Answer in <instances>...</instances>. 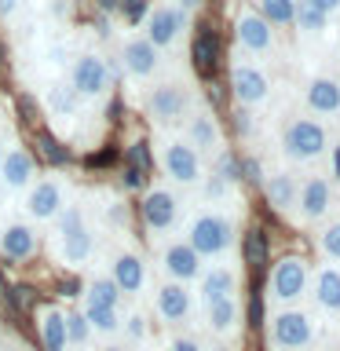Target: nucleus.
I'll return each instance as SVG.
<instances>
[{
	"label": "nucleus",
	"mask_w": 340,
	"mask_h": 351,
	"mask_svg": "<svg viewBox=\"0 0 340 351\" xmlns=\"http://www.w3.org/2000/svg\"><path fill=\"white\" fill-rule=\"evenodd\" d=\"M186 245H191L197 256H219V252H227L230 245H234V223H230L227 216H219V213L194 216Z\"/></svg>",
	"instance_id": "nucleus-1"
},
{
	"label": "nucleus",
	"mask_w": 340,
	"mask_h": 351,
	"mask_svg": "<svg viewBox=\"0 0 340 351\" xmlns=\"http://www.w3.org/2000/svg\"><path fill=\"white\" fill-rule=\"evenodd\" d=\"M315 340V318L307 311H278L274 315V326H271V344L274 351H304L307 344Z\"/></svg>",
	"instance_id": "nucleus-2"
},
{
	"label": "nucleus",
	"mask_w": 340,
	"mask_h": 351,
	"mask_svg": "<svg viewBox=\"0 0 340 351\" xmlns=\"http://www.w3.org/2000/svg\"><path fill=\"white\" fill-rule=\"evenodd\" d=\"M307 278H311V271H307L304 256H282L271 271V296L278 304L300 300V296L307 293Z\"/></svg>",
	"instance_id": "nucleus-3"
},
{
	"label": "nucleus",
	"mask_w": 340,
	"mask_h": 351,
	"mask_svg": "<svg viewBox=\"0 0 340 351\" xmlns=\"http://www.w3.org/2000/svg\"><path fill=\"white\" fill-rule=\"evenodd\" d=\"M322 150H326V128L318 121L296 117L285 128V154L293 161H315V158H322Z\"/></svg>",
	"instance_id": "nucleus-4"
},
{
	"label": "nucleus",
	"mask_w": 340,
	"mask_h": 351,
	"mask_svg": "<svg viewBox=\"0 0 340 351\" xmlns=\"http://www.w3.org/2000/svg\"><path fill=\"white\" fill-rule=\"evenodd\" d=\"M161 165H165V172H169L172 183L194 186L197 180H202V158H197V150L191 147V143H183V139L165 143L161 147Z\"/></svg>",
	"instance_id": "nucleus-5"
},
{
	"label": "nucleus",
	"mask_w": 340,
	"mask_h": 351,
	"mask_svg": "<svg viewBox=\"0 0 340 351\" xmlns=\"http://www.w3.org/2000/svg\"><path fill=\"white\" fill-rule=\"evenodd\" d=\"M230 92H234V99H238L241 106H256V103L267 99L271 81H267V73H263L260 66L234 62V70H230Z\"/></svg>",
	"instance_id": "nucleus-6"
},
{
	"label": "nucleus",
	"mask_w": 340,
	"mask_h": 351,
	"mask_svg": "<svg viewBox=\"0 0 340 351\" xmlns=\"http://www.w3.org/2000/svg\"><path fill=\"white\" fill-rule=\"evenodd\" d=\"M106 84H110V66H106V59H99V55H77V62H73V81H70L73 92L84 95V99H95V95L106 92Z\"/></svg>",
	"instance_id": "nucleus-7"
},
{
	"label": "nucleus",
	"mask_w": 340,
	"mask_h": 351,
	"mask_svg": "<svg viewBox=\"0 0 340 351\" xmlns=\"http://www.w3.org/2000/svg\"><path fill=\"white\" fill-rule=\"evenodd\" d=\"M234 40H238V48H245L252 55H267L274 48V29L256 11H241L234 19Z\"/></svg>",
	"instance_id": "nucleus-8"
},
{
	"label": "nucleus",
	"mask_w": 340,
	"mask_h": 351,
	"mask_svg": "<svg viewBox=\"0 0 340 351\" xmlns=\"http://www.w3.org/2000/svg\"><path fill=\"white\" fill-rule=\"evenodd\" d=\"M139 213L147 219L150 230H169L175 227V216H180V202H175L172 191H165V186H154V191L143 194L139 202Z\"/></svg>",
	"instance_id": "nucleus-9"
},
{
	"label": "nucleus",
	"mask_w": 340,
	"mask_h": 351,
	"mask_svg": "<svg viewBox=\"0 0 340 351\" xmlns=\"http://www.w3.org/2000/svg\"><path fill=\"white\" fill-rule=\"evenodd\" d=\"M150 114L161 121V125H175V121H183L186 106H191V95H186L183 84H161L150 92Z\"/></svg>",
	"instance_id": "nucleus-10"
},
{
	"label": "nucleus",
	"mask_w": 340,
	"mask_h": 351,
	"mask_svg": "<svg viewBox=\"0 0 340 351\" xmlns=\"http://www.w3.org/2000/svg\"><path fill=\"white\" fill-rule=\"evenodd\" d=\"M180 29H186V11H180V8L147 11V40L154 48H169V44L180 37Z\"/></svg>",
	"instance_id": "nucleus-11"
},
{
	"label": "nucleus",
	"mask_w": 340,
	"mask_h": 351,
	"mask_svg": "<svg viewBox=\"0 0 340 351\" xmlns=\"http://www.w3.org/2000/svg\"><path fill=\"white\" fill-rule=\"evenodd\" d=\"M161 263H165V271L172 274V282H194L197 274H202V256L186 245V241H172L169 249H165V256H161Z\"/></svg>",
	"instance_id": "nucleus-12"
},
{
	"label": "nucleus",
	"mask_w": 340,
	"mask_h": 351,
	"mask_svg": "<svg viewBox=\"0 0 340 351\" xmlns=\"http://www.w3.org/2000/svg\"><path fill=\"white\" fill-rule=\"evenodd\" d=\"M26 213L33 219H55V216L62 213V186L55 183V180H40L37 186H29Z\"/></svg>",
	"instance_id": "nucleus-13"
},
{
	"label": "nucleus",
	"mask_w": 340,
	"mask_h": 351,
	"mask_svg": "<svg viewBox=\"0 0 340 351\" xmlns=\"http://www.w3.org/2000/svg\"><path fill=\"white\" fill-rule=\"evenodd\" d=\"M37 245H40V238L29 223H8L0 230V252H4V260H29L37 252Z\"/></svg>",
	"instance_id": "nucleus-14"
},
{
	"label": "nucleus",
	"mask_w": 340,
	"mask_h": 351,
	"mask_svg": "<svg viewBox=\"0 0 340 351\" xmlns=\"http://www.w3.org/2000/svg\"><path fill=\"white\" fill-rule=\"evenodd\" d=\"M33 180V158L26 150L11 147L0 154V186H8V191H22V186H29Z\"/></svg>",
	"instance_id": "nucleus-15"
},
{
	"label": "nucleus",
	"mask_w": 340,
	"mask_h": 351,
	"mask_svg": "<svg viewBox=\"0 0 340 351\" xmlns=\"http://www.w3.org/2000/svg\"><path fill=\"white\" fill-rule=\"evenodd\" d=\"M110 278H114V285L125 296H136L143 285H147V267H143V260L136 256V252H117Z\"/></svg>",
	"instance_id": "nucleus-16"
},
{
	"label": "nucleus",
	"mask_w": 340,
	"mask_h": 351,
	"mask_svg": "<svg viewBox=\"0 0 340 351\" xmlns=\"http://www.w3.org/2000/svg\"><path fill=\"white\" fill-rule=\"evenodd\" d=\"M121 59H125V70L132 73V77H150L154 70H158V48L147 40V37H132V40H125V48H121Z\"/></svg>",
	"instance_id": "nucleus-17"
},
{
	"label": "nucleus",
	"mask_w": 340,
	"mask_h": 351,
	"mask_svg": "<svg viewBox=\"0 0 340 351\" xmlns=\"http://www.w3.org/2000/svg\"><path fill=\"white\" fill-rule=\"evenodd\" d=\"M296 202H300L307 219H322L329 213V205H333V186H329V180H322V176H311V180L300 186Z\"/></svg>",
	"instance_id": "nucleus-18"
},
{
	"label": "nucleus",
	"mask_w": 340,
	"mask_h": 351,
	"mask_svg": "<svg viewBox=\"0 0 340 351\" xmlns=\"http://www.w3.org/2000/svg\"><path fill=\"white\" fill-rule=\"evenodd\" d=\"M158 315L165 322H183L186 315H191V289H186L183 282H165L158 289Z\"/></svg>",
	"instance_id": "nucleus-19"
},
{
	"label": "nucleus",
	"mask_w": 340,
	"mask_h": 351,
	"mask_svg": "<svg viewBox=\"0 0 340 351\" xmlns=\"http://www.w3.org/2000/svg\"><path fill=\"white\" fill-rule=\"evenodd\" d=\"M191 59H194L197 77H212V73H216V66H219V37H216V29L202 26V29L194 33Z\"/></svg>",
	"instance_id": "nucleus-20"
},
{
	"label": "nucleus",
	"mask_w": 340,
	"mask_h": 351,
	"mask_svg": "<svg viewBox=\"0 0 340 351\" xmlns=\"http://www.w3.org/2000/svg\"><path fill=\"white\" fill-rule=\"evenodd\" d=\"M307 106L315 114H340V81H329V77H315L307 84Z\"/></svg>",
	"instance_id": "nucleus-21"
},
{
	"label": "nucleus",
	"mask_w": 340,
	"mask_h": 351,
	"mask_svg": "<svg viewBox=\"0 0 340 351\" xmlns=\"http://www.w3.org/2000/svg\"><path fill=\"white\" fill-rule=\"evenodd\" d=\"M238 318H241V307H238L234 296H223V300L205 304V322H208L212 333H234Z\"/></svg>",
	"instance_id": "nucleus-22"
},
{
	"label": "nucleus",
	"mask_w": 340,
	"mask_h": 351,
	"mask_svg": "<svg viewBox=\"0 0 340 351\" xmlns=\"http://www.w3.org/2000/svg\"><path fill=\"white\" fill-rule=\"evenodd\" d=\"M202 278V300L212 304V300H223V296H234L238 293V274L230 267H212L208 274H197Z\"/></svg>",
	"instance_id": "nucleus-23"
},
{
	"label": "nucleus",
	"mask_w": 340,
	"mask_h": 351,
	"mask_svg": "<svg viewBox=\"0 0 340 351\" xmlns=\"http://www.w3.org/2000/svg\"><path fill=\"white\" fill-rule=\"evenodd\" d=\"M315 300L329 315L340 311V271L337 267H322L315 274Z\"/></svg>",
	"instance_id": "nucleus-24"
},
{
	"label": "nucleus",
	"mask_w": 340,
	"mask_h": 351,
	"mask_svg": "<svg viewBox=\"0 0 340 351\" xmlns=\"http://www.w3.org/2000/svg\"><path fill=\"white\" fill-rule=\"evenodd\" d=\"M263 194L274 208H293L296 205V194H300V183L293 180L289 172H274L267 183H263Z\"/></svg>",
	"instance_id": "nucleus-25"
},
{
	"label": "nucleus",
	"mask_w": 340,
	"mask_h": 351,
	"mask_svg": "<svg viewBox=\"0 0 340 351\" xmlns=\"http://www.w3.org/2000/svg\"><path fill=\"white\" fill-rule=\"evenodd\" d=\"M293 26L307 33V37H322L326 26H329V15L322 8H315L311 0H296V8H293Z\"/></svg>",
	"instance_id": "nucleus-26"
},
{
	"label": "nucleus",
	"mask_w": 340,
	"mask_h": 351,
	"mask_svg": "<svg viewBox=\"0 0 340 351\" xmlns=\"http://www.w3.org/2000/svg\"><path fill=\"white\" fill-rule=\"evenodd\" d=\"M88 318V326L95 329V333H117L121 329V315H117V307L114 304H103V300H95V296H88V304H84V311Z\"/></svg>",
	"instance_id": "nucleus-27"
},
{
	"label": "nucleus",
	"mask_w": 340,
	"mask_h": 351,
	"mask_svg": "<svg viewBox=\"0 0 340 351\" xmlns=\"http://www.w3.org/2000/svg\"><path fill=\"white\" fill-rule=\"evenodd\" d=\"M40 340L48 351H66V315L59 307H48V311L40 315Z\"/></svg>",
	"instance_id": "nucleus-28"
},
{
	"label": "nucleus",
	"mask_w": 340,
	"mask_h": 351,
	"mask_svg": "<svg viewBox=\"0 0 340 351\" xmlns=\"http://www.w3.org/2000/svg\"><path fill=\"white\" fill-rule=\"evenodd\" d=\"M92 249H95V241H92V230H88V227L59 238V252H62L66 263H88V260H92Z\"/></svg>",
	"instance_id": "nucleus-29"
},
{
	"label": "nucleus",
	"mask_w": 340,
	"mask_h": 351,
	"mask_svg": "<svg viewBox=\"0 0 340 351\" xmlns=\"http://www.w3.org/2000/svg\"><path fill=\"white\" fill-rule=\"evenodd\" d=\"M191 147L194 150H216L219 147V125L212 114H194L191 117Z\"/></svg>",
	"instance_id": "nucleus-30"
},
{
	"label": "nucleus",
	"mask_w": 340,
	"mask_h": 351,
	"mask_svg": "<svg viewBox=\"0 0 340 351\" xmlns=\"http://www.w3.org/2000/svg\"><path fill=\"white\" fill-rule=\"evenodd\" d=\"M256 15L267 22V26H293V8L296 0H256Z\"/></svg>",
	"instance_id": "nucleus-31"
},
{
	"label": "nucleus",
	"mask_w": 340,
	"mask_h": 351,
	"mask_svg": "<svg viewBox=\"0 0 340 351\" xmlns=\"http://www.w3.org/2000/svg\"><path fill=\"white\" fill-rule=\"evenodd\" d=\"M241 249H245V263L252 271L263 267V260H267V238H263L260 227H249L245 238H241Z\"/></svg>",
	"instance_id": "nucleus-32"
},
{
	"label": "nucleus",
	"mask_w": 340,
	"mask_h": 351,
	"mask_svg": "<svg viewBox=\"0 0 340 351\" xmlns=\"http://www.w3.org/2000/svg\"><path fill=\"white\" fill-rule=\"evenodd\" d=\"M77 95L73 88H66V84H55V88H48V106L55 110L59 117H70V114H77Z\"/></svg>",
	"instance_id": "nucleus-33"
},
{
	"label": "nucleus",
	"mask_w": 340,
	"mask_h": 351,
	"mask_svg": "<svg viewBox=\"0 0 340 351\" xmlns=\"http://www.w3.org/2000/svg\"><path fill=\"white\" fill-rule=\"evenodd\" d=\"M37 147H40V154H44L51 165H66V161H70V150H66L48 128H37Z\"/></svg>",
	"instance_id": "nucleus-34"
},
{
	"label": "nucleus",
	"mask_w": 340,
	"mask_h": 351,
	"mask_svg": "<svg viewBox=\"0 0 340 351\" xmlns=\"http://www.w3.org/2000/svg\"><path fill=\"white\" fill-rule=\"evenodd\" d=\"M88 337H92L88 318H84L81 311H70V315H66V344H88Z\"/></svg>",
	"instance_id": "nucleus-35"
},
{
	"label": "nucleus",
	"mask_w": 340,
	"mask_h": 351,
	"mask_svg": "<svg viewBox=\"0 0 340 351\" xmlns=\"http://www.w3.org/2000/svg\"><path fill=\"white\" fill-rule=\"evenodd\" d=\"M125 158H128V165L132 169H139L143 176H147L150 169H154V154H150V143H143V139H136L132 147L125 150Z\"/></svg>",
	"instance_id": "nucleus-36"
},
{
	"label": "nucleus",
	"mask_w": 340,
	"mask_h": 351,
	"mask_svg": "<svg viewBox=\"0 0 340 351\" xmlns=\"http://www.w3.org/2000/svg\"><path fill=\"white\" fill-rule=\"evenodd\" d=\"M318 249H322L329 260H340V219H333L329 227H322V234H318Z\"/></svg>",
	"instance_id": "nucleus-37"
},
{
	"label": "nucleus",
	"mask_w": 340,
	"mask_h": 351,
	"mask_svg": "<svg viewBox=\"0 0 340 351\" xmlns=\"http://www.w3.org/2000/svg\"><path fill=\"white\" fill-rule=\"evenodd\" d=\"M88 296H95V300H103V304H121V289L114 285V278H95L92 285H88Z\"/></svg>",
	"instance_id": "nucleus-38"
},
{
	"label": "nucleus",
	"mask_w": 340,
	"mask_h": 351,
	"mask_svg": "<svg viewBox=\"0 0 340 351\" xmlns=\"http://www.w3.org/2000/svg\"><path fill=\"white\" fill-rule=\"evenodd\" d=\"M121 15H125V22H132V26H139L143 19H147L150 11V0H121Z\"/></svg>",
	"instance_id": "nucleus-39"
},
{
	"label": "nucleus",
	"mask_w": 340,
	"mask_h": 351,
	"mask_svg": "<svg viewBox=\"0 0 340 351\" xmlns=\"http://www.w3.org/2000/svg\"><path fill=\"white\" fill-rule=\"evenodd\" d=\"M81 227H84V213L77 205H70L66 213H59V238L73 234V230H81Z\"/></svg>",
	"instance_id": "nucleus-40"
},
{
	"label": "nucleus",
	"mask_w": 340,
	"mask_h": 351,
	"mask_svg": "<svg viewBox=\"0 0 340 351\" xmlns=\"http://www.w3.org/2000/svg\"><path fill=\"white\" fill-rule=\"evenodd\" d=\"M216 176L223 183H238L241 180V172H238V158H230V154H219V161H216Z\"/></svg>",
	"instance_id": "nucleus-41"
},
{
	"label": "nucleus",
	"mask_w": 340,
	"mask_h": 351,
	"mask_svg": "<svg viewBox=\"0 0 340 351\" xmlns=\"http://www.w3.org/2000/svg\"><path fill=\"white\" fill-rule=\"evenodd\" d=\"M238 172H241V180H245V183H260V180H263V172H260V161H252V158L238 161Z\"/></svg>",
	"instance_id": "nucleus-42"
},
{
	"label": "nucleus",
	"mask_w": 340,
	"mask_h": 351,
	"mask_svg": "<svg viewBox=\"0 0 340 351\" xmlns=\"http://www.w3.org/2000/svg\"><path fill=\"white\" fill-rule=\"evenodd\" d=\"M227 186H230V183H223V180H219V176L212 172V176H208V180H205L202 194H205V197H223V194H227Z\"/></svg>",
	"instance_id": "nucleus-43"
},
{
	"label": "nucleus",
	"mask_w": 340,
	"mask_h": 351,
	"mask_svg": "<svg viewBox=\"0 0 340 351\" xmlns=\"http://www.w3.org/2000/svg\"><path fill=\"white\" fill-rule=\"evenodd\" d=\"M234 128H238V136H252V114L245 106H238V114H234Z\"/></svg>",
	"instance_id": "nucleus-44"
},
{
	"label": "nucleus",
	"mask_w": 340,
	"mask_h": 351,
	"mask_svg": "<svg viewBox=\"0 0 340 351\" xmlns=\"http://www.w3.org/2000/svg\"><path fill=\"white\" fill-rule=\"evenodd\" d=\"M121 180H125L128 191H143V172L132 169V165H125V176H121Z\"/></svg>",
	"instance_id": "nucleus-45"
},
{
	"label": "nucleus",
	"mask_w": 340,
	"mask_h": 351,
	"mask_svg": "<svg viewBox=\"0 0 340 351\" xmlns=\"http://www.w3.org/2000/svg\"><path fill=\"white\" fill-rule=\"evenodd\" d=\"M70 11H73V0H51V15L55 19H70Z\"/></svg>",
	"instance_id": "nucleus-46"
},
{
	"label": "nucleus",
	"mask_w": 340,
	"mask_h": 351,
	"mask_svg": "<svg viewBox=\"0 0 340 351\" xmlns=\"http://www.w3.org/2000/svg\"><path fill=\"white\" fill-rule=\"evenodd\" d=\"M172 351H202V344L191 337H180V340H172Z\"/></svg>",
	"instance_id": "nucleus-47"
},
{
	"label": "nucleus",
	"mask_w": 340,
	"mask_h": 351,
	"mask_svg": "<svg viewBox=\"0 0 340 351\" xmlns=\"http://www.w3.org/2000/svg\"><path fill=\"white\" fill-rule=\"evenodd\" d=\"M22 8V0H0V19H11Z\"/></svg>",
	"instance_id": "nucleus-48"
},
{
	"label": "nucleus",
	"mask_w": 340,
	"mask_h": 351,
	"mask_svg": "<svg viewBox=\"0 0 340 351\" xmlns=\"http://www.w3.org/2000/svg\"><path fill=\"white\" fill-rule=\"evenodd\" d=\"M128 333L136 337V340H139L143 333H147V326H143V318H139V315H132V318H128Z\"/></svg>",
	"instance_id": "nucleus-49"
},
{
	"label": "nucleus",
	"mask_w": 340,
	"mask_h": 351,
	"mask_svg": "<svg viewBox=\"0 0 340 351\" xmlns=\"http://www.w3.org/2000/svg\"><path fill=\"white\" fill-rule=\"evenodd\" d=\"M315 8H322L326 15H333V11H340V0H311Z\"/></svg>",
	"instance_id": "nucleus-50"
},
{
	"label": "nucleus",
	"mask_w": 340,
	"mask_h": 351,
	"mask_svg": "<svg viewBox=\"0 0 340 351\" xmlns=\"http://www.w3.org/2000/svg\"><path fill=\"white\" fill-rule=\"evenodd\" d=\"M110 161H114V150H103L99 158H95V154L88 158V165H92V169H95V165H110Z\"/></svg>",
	"instance_id": "nucleus-51"
},
{
	"label": "nucleus",
	"mask_w": 340,
	"mask_h": 351,
	"mask_svg": "<svg viewBox=\"0 0 340 351\" xmlns=\"http://www.w3.org/2000/svg\"><path fill=\"white\" fill-rule=\"evenodd\" d=\"M95 4H99V11H117L121 0H95Z\"/></svg>",
	"instance_id": "nucleus-52"
},
{
	"label": "nucleus",
	"mask_w": 340,
	"mask_h": 351,
	"mask_svg": "<svg viewBox=\"0 0 340 351\" xmlns=\"http://www.w3.org/2000/svg\"><path fill=\"white\" fill-rule=\"evenodd\" d=\"M202 4H205V0H180L175 8H180V11H194V8H202Z\"/></svg>",
	"instance_id": "nucleus-53"
},
{
	"label": "nucleus",
	"mask_w": 340,
	"mask_h": 351,
	"mask_svg": "<svg viewBox=\"0 0 340 351\" xmlns=\"http://www.w3.org/2000/svg\"><path fill=\"white\" fill-rule=\"evenodd\" d=\"M333 180H340V143L333 147Z\"/></svg>",
	"instance_id": "nucleus-54"
},
{
	"label": "nucleus",
	"mask_w": 340,
	"mask_h": 351,
	"mask_svg": "<svg viewBox=\"0 0 340 351\" xmlns=\"http://www.w3.org/2000/svg\"><path fill=\"white\" fill-rule=\"evenodd\" d=\"M208 351H234L230 344H216V348H208Z\"/></svg>",
	"instance_id": "nucleus-55"
},
{
	"label": "nucleus",
	"mask_w": 340,
	"mask_h": 351,
	"mask_svg": "<svg viewBox=\"0 0 340 351\" xmlns=\"http://www.w3.org/2000/svg\"><path fill=\"white\" fill-rule=\"evenodd\" d=\"M103 351H125V348H121V344H106Z\"/></svg>",
	"instance_id": "nucleus-56"
},
{
	"label": "nucleus",
	"mask_w": 340,
	"mask_h": 351,
	"mask_svg": "<svg viewBox=\"0 0 340 351\" xmlns=\"http://www.w3.org/2000/svg\"><path fill=\"white\" fill-rule=\"evenodd\" d=\"M11 351H29V348H22V344H19V348H11Z\"/></svg>",
	"instance_id": "nucleus-57"
},
{
	"label": "nucleus",
	"mask_w": 340,
	"mask_h": 351,
	"mask_svg": "<svg viewBox=\"0 0 340 351\" xmlns=\"http://www.w3.org/2000/svg\"><path fill=\"white\" fill-rule=\"evenodd\" d=\"M0 202H4V186H0Z\"/></svg>",
	"instance_id": "nucleus-58"
},
{
	"label": "nucleus",
	"mask_w": 340,
	"mask_h": 351,
	"mask_svg": "<svg viewBox=\"0 0 340 351\" xmlns=\"http://www.w3.org/2000/svg\"><path fill=\"white\" fill-rule=\"evenodd\" d=\"M0 154H4V143H0Z\"/></svg>",
	"instance_id": "nucleus-59"
},
{
	"label": "nucleus",
	"mask_w": 340,
	"mask_h": 351,
	"mask_svg": "<svg viewBox=\"0 0 340 351\" xmlns=\"http://www.w3.org/2000/svg\"><path fill=\"white\" fill-rule=\"evenodd\" d=\"M0 282H4V278H0Z\"/></svg>",
	"instance_id": "nucleus-60"
}]
</instances>
